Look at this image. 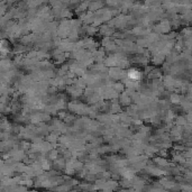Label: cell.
<instances>
[{
	"label": "cell",
	"mask_w": 192,
	"mask_h": 192,
	"mask_svg": "<svg viewBox=\"0 0 192 192\" xmlns=\"http://www.w3.org/2000/svg\"><path fill=\"white\" fill-rule=\"evenodd\" d=\"M128 75L133 80H139L141 79V72L138 70H131L129 73H128Z\"/></svg>",
	"instance_id": "6da1fadb"
}]
</instances>
